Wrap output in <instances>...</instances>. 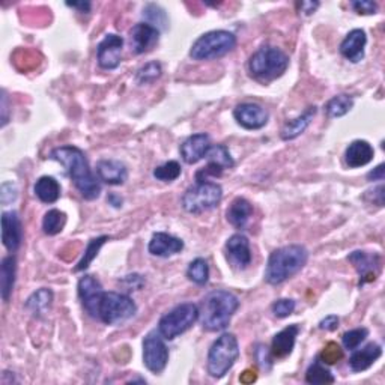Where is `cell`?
Returning <instances> with one entry per match:
<instances>
[{
    "label": "cell",
    "mask_w": 385,
    "mask_h": 385,
    "mask_svg": "<svg viewBox=\"0 0 385 385\" xmlns=\"http://www.w3.org/2000/svg\"><path fill=\"white\" fill-rule=\"evenodd\" d=\"M143 363L149 372L161 373L169 363V349L160 331H151L143 341Z\"/></svg>",
    "instance_id": "obj_10"
},
{
    "label": "cell",
    "mask_w": 385,
    "mask_h": 385,
    "mask_svg": "<svg viewBox=\"0 0 385 385\" xmlns=\"http://www.w3.org/2000/svg\"><path fill=\"white\" fill-rule=\"evenodd\" d=\"M66 6H70V8H74L77 9L78 13H82V14H87L90 13V8H92V4L90 2H68Z\"/></svg>",
    "instance_id": "obj_51"
},
{
    "label": "cell",
    "mask_w": 385,
    "mask_h": 385,
    "mask_svg": "<svg viewBox=\"0 0 385 385\" xmlns=\"http://www.w3.org/2000/svg\"><path fill=\"white\" fill-rule=\"evenodd\" d=\"M314 115H316V107L312 106V107H309L307 110H305L302 113V115H300L298 118L286 122L285 126H283V128H281L280 138L283 140H286V142L300 138V135L309 128V126L312 123Z\"/></svg>",
    "instance_id": "obj_27"
},
{
    "label": "cell",
    "mask_w": 385,
    "mask_h": 385,
    "mask_svg": "<svg viewBox=\"0 0 385 385\" xmlns=\"http://www.w3.org/2000/svg\"><path fill=\"white\" fill-rule=\"evenodd\" d=\"M236 37L229 30H211L203 33L191 45L190 58L192 61H214L232 51Z\"/></svg>",
    "instance_id": "obj_5"
},
{
    "label": "cell",
    "mask_w": 385,
    "mask_h": 385,
    "mask_svg": "<svg viewBox=\"0 0 385 385\" xmlns=\"http://www.w3.org/2000/svg\"><path fill=\"white\" fill-rule=\"evenodd\" d=\"M50 158L65 167L68 176L71 178L75 188L86 200H95L99 197L101 185L94 172L90 171L87 158L82 149L71 145L61 146L51 151Z\"/></svg>",
    "instance_id": "obj_1"
},
{
    "label": "cell",
    "mask_w": 385,
    "mask_h": 385,
    "mask_svg": "<svg viewBox=\"0 0 385 385\" xmlns=\"http://www.w3.org/2000/svg\"><path fill=\"white\" fill-rule=\"evenodd\" d=\"M348 260L354 265L360 276V288L365 286L366 283L375 281L381 274L382 257L378 253L355 250L348 256Z\"/></svg>",
    "instance_id": "obj_11"
},
{
    "label": "cell",
    "mask_w": 385,
    "mask_h": 385,
    "mask_svg": "<svg viewBox=\"0 0 385 385\" xmlns=\"http://www.w3.org/2000/svg\"><path fill=\"white\" fill-rule=\"evenodd\" d=\"M143 17H145V20H146V23H148V25L154 26L158 30L166 29L167 25H169V18H167L166 11L157 4H148L145 6L143 8Z\"/></svg>",
    "instance_id": "obj_36"
},
{
    "label": "cell",
    "mask_w": 385,
    "mask_h": 385,
    "mask_svg": "<svg viewBox=\"0 0 385 385\" xmlns=\"http://www.w3.org/2000/svg\"><path fill=\"white\" fill-rule=\"evenodd\" d=\"M211 138L207 133L192 134L181 145V157L187 164H196L207 157L211 148Z\"/></svg>",
    "instance_id": "obj_17"
},
{
    "label": "cell",
    "mask_w": 385,
    "mask_h": 385,
    "mask_svg": "<svg viewBox=\"0 0 385 385\" xmlns=\"http://www.w3.org/2000/svg\"><path fill=\"white\" fill-rule=\"evenodd\" d=\"M367 44V35L363 29L350 30L341 44V53L345 59L353 63H358L365 59V49Z\"/></svg>",
    "instance_id": "obj_20"
},
{
    "label": "cell",
    "mask_w": 385,
    "mask_h": 385,
    "mask_svg": "<svg viewBox=\"0 0 385 385\" xmlns=\"http://www.w3.org/2000/svg\"><path fill=\"white\" fill-rule=\"evenodd\" d=\"M0 107H2V127H5L8 121H9V109H8V95L6 90H2V103H0Z\"/></svg>",
    "instance_id": "obj_49"
},
{
    "label": "cell",
    "mask_w": 385,
    "mask_h": 385,
    "mask_svg": "<svg viewBox=\"0 0 385 385\" xmlns=\"http://www.w3.org/2000/svg\"><path fill=\"white\" fill-rule=\"evenodd\" d=\"M2 241L9 253H16L23 241V226L16 211L2 214Z\"/></svg>",
    "instance_id": "obj_18"
},
{
    "label": "cell",
    "mask_w": 385,
    "mask_h": 385,
    "mask_svg": "<svg viewBox=\"0 0 385 385\" xmlns=\"http://www.w3.org/2000/svg\"><path fill=\"white\" fill-rule=\"evenodd\" d=\"M382 355V348L378 343H369L363 349H358L349 358V366L353 372H365L377 363Z\"/></svg>",
    "instance_id": "obj_25"
},
{
    "label": "cell",
    "mask_w": 385,
    "mask_h": 385,
    "mask_svg": "<svg viewBox=\"0 0 385 385\" xmlns=\"http://www.w3.org/2000/svg\"><path fill=\"white\" fill-rule=\"evenodd\" d=\"M65 224H66V214L59 209H50L44 215L42 231L45 235L54 236L63 231Z\"/></svg>",
    "instance_id": "obj_33"
},
{
    "label": "cell",
    "mask_w": 385,
    "mask_h": 385,
    "mask_svg": "<svg viewBox=\"0 0 385 385\" xmlns=\"http://www.w3.org/2000/svg\"><path fill=\"white\" fill-rule=\"evenodd\" d=\"M238 357H240V345H238V338L235 337V334H221L211 345L208 353L207 369L209 377L215 379L223 378L233 367Z\"/></svg>",
    "instance_id": "obj_6"
},
{
    "label": "cell",
    "mask_w": 385,
    "mask_h": 385,
    "mask_svg": "<svg viewBox=\"0 0 385 385\" xmlns=\"http://www.w3.org/2000/svg\"><path fill=\"white\" fill-rule=\"evenodd\" d=\"M0 199H2L4 205H8V203L14 202L17 199V188L11 183H5L2 185V192H0Z\"/></svg>",
    "instance_id": "obj_45"
},
{
    "label": "cell",
    "mask_w": 385,
    "mask_h": 385,
    "mask_svg": "<svg viewBox=\"0 0 385 385\" xmlns=\"http://www.w3.org/2000/svg\"><path fill=\"white\" fill-rule=\"evenodd\" d=\"M257 379V370L256 369H247L241 373L240 381L243 384H253Z\"/></svg>",
    "instance_id": "obj_50"
},
{
    "label": "cell",
    "mask_w": 385,
    "mask_h": 385,
    "mask_svg": "<svg viewBox=\"0 0 385 385\" xmlns=\"http://www.w3.org/2000/svg\"><path fill=\"white\" fill-rule=\"evenodd\" d=\"M16 274H17V260L11 255L4 257L2 267H0V293L5 302L9 301L13 295L14 285H16Z\"/></svg>",
    "instance_id": "obj_28"
},
{
    "label": "cell",
    "mask_w": 385,
    "mask_h": 385,
    "mask_svg": "<svg viewBox=\"0 0 385 385\" xmlns=\"http://www.w3.org/2000/svg\"><path fill=\"white\" fill-rule=\"evenodd\" d=\"M187 277L199 286H205L209 280V267L205 259L197 257L192 260L187 269Z\"/></svg>",
    "instance_id": "obj_34"
},
{
    "label": "cell",
    "mask_w": 385,
    "mask_h": 385,
    "mask_svg": "<svg viewBox=\"0 0 385 385\" xmlns=\"http://www.w3.org/2000/svg\"><path fill=\"white\" fill-rule=\"evenodd\" d=\"M233 118L245 130H260L268 123L269 113L260 104L243 103L235 107Z\"/></svg>",
    "instance_id": "obj_15"
},
{
    "label": "cell",
    "mask_w": 385,
    "mask_h": 385,
    "mask_svg": "<svg viewBox=\"0 0 385 385\" xmlns=\"http://www.w3.org/2000/svg\"><path fill=\"white\" fill-rule=\"evenodd\" d=\"M369 336L367 328H355V330H350L342 336V342L345 349L348 350H355L361 343H363Z\"/></svg>",
    "instance_id": "obj_39"
},
{
    "label": "cell",
    "mask_w": 385,
    "mask_h": 385,
    "mask_svg": "<svg viewBox=\"0 0 385 385\" xmlns=\"http://www.w3.org/2000/svg\"><path fill=\"white\" fill-rule=\"evenodd\" d=\"M223 188L212 181H197L183 196V208L190 214H202L220 205Z\"/></svg>",
    "instance_id": "obj_7"
},
{
    "label": "cell",
    "mask_w": 385,
    "mask_h": 385,
    "mask_svg": "<svg viewBox=\"0 0 385 385\" xmlns=\"http://www.w3.org/2000/svg\"><path fill=\"white\" fill-rule=\"evenodd\" d=\"M289 58L274 45H262L248 61V71L256 82L268 85L286 73Z\"/></svg>",
    "instance_id": "obj_4"
},
{
    "label": "cell",
    "mask_w": 385,
    "mask_h": 385,
    "mask_svg": "<svg viewBox=\"0 0 385 385\" xmlns=\"http://www.w3.org/2000/svg\"><path fill=\"white\" fill-rule=\"evenodd\" d=\"M253 215V205L244 197H236L226 212V219L235 229H244Z\"/></svg>",
    "instance_id": "obj_26"
},
{
    "label": "cell",
    "mask_w": 385,
    "mask_h": 385,
    "mask_svg": "<svg viewBox=\"0 0 385 385\" xmlns=\"http://www.w3.org/2000/svg\"><path fill=\"white\" fill-rule=\"evenodd\" d=\"M33 190L37 197L44 203H54L61 197V184L53 176H41Z\"/></svg>",
    "instance_id": "obj_29"
},
{
    "label": "cell",
    "mask_w": 385,
    "mask_h": 385,
    "mask_svg": "<svg viewBox=\"0 0 385 385\" xmlns=\"http://www.w3.org/2000/svg\"><path fill=\"white\" fill-rule=\"evenodd\" d=\"M295 307H297V302L293 300L281 298V300H277V301L273 302V305H271V310H273L276 318L285 319V318H288V316H291L293 313Z\"/></svg>",
    "instance_id": "obj_41"
},
{
    "label": "cell",
    "mask_w": 385,
    "mask_h": 385,
    "mask_svg": "<svg viewBox=\"0 0 385 385\" xmlns=\"http://www.w3.org/2000/svg\"><path fill=\"white\" fill-rule=\"evenodd\" d=\"M373 157H375V149H373V146L369 142L354 140L346 148L345 163L350 169H358L367 166L373 160Z\"/></svg>",
    "instance_id": "obj_24"
},
{
    "label": "cell",
    "mask_w": 385,
    "mask_h": 385,
    "mask_svg": "<svg viewBox=\"0 0 385 385\" xmlns=\"http://www.w3.org/2000/svg\"><path fill=\"white\" fill-rule=\"evenodd\" d=\"M138 313V305L131 297L119 292H104L99 302L98 319L107 325H121Z\"/></svg>",
    "instance_id": "obj_9"
},
{
    "label": "cell",
    "mask_w": 385,
    "mask_h": 385,
    "mask_svg": "<svg viewBox=\"0 0 385 385\" xmlns=\"http://www.w3.org/2000/svg\"><path fill=\"white\" fill-rule=\"evenodd\" d=\"M238 307H240V300L235 293L224 289L212 291L199 305V321L209 333L223 331L231 324Z\"/></svg>",
    "instance_id": "obj_2"
},
{
    "label": "cell",
    "mask_w": 385,
    "mask_h": 385,
    "mask_svg": "<svg viewBox=\"0 0 385 385\" xmlns=\"http://www.w3.org/2000/svg\"><path fill=\"white\" fill-rule=\"evenodd\" d=\"M163 73V68L158 62H149L145 66H142L140 70L135 74V80H138L139 85H148L155 82L157 78H160Z\"/></svg>",
    "instance_id": "obj_38"
},
{
    "label": "cell",
    "mask_w": 385,
    "mask_h": 385,
    "mask_svg": "<svg viewBox=\"0 0 385 385\" xmlns=\"http://www.w3.org/2000/svg\"><path fill=\"white\" fill-rule=\"evenodd\" d=\"M109 241V236L107 235H103V236H98V238H94V240H90L86 250H85V255L83 257L80 259V262L77 264L75 267V271L78 273V271H85L86 268H89V265L94 262V259L98 256L101 247H103L106 243Z\"/></svg>",
    "instance_id": "obj_35"
},
{
    "label": "cell",
    "mask_w": 385,
    "mask_h": 385,
    "mask_svg": "<svg viewBox=\"0 0 385 385\" xmlns=\"http://www.w3.org/2000/svg\"><path fill=\"white\" fill-rule=\"evenodd\" d=\"M309 259V252L305 247L291 244L280 247L269 255L265 269V280L269 285H281L291 277L298 274L305 267Z\"/></svg>",
    "instance_id": "obj_3"
},
{
    "label": "cell",
    "mask_w": 385,
    "mask_h": 385,
    "mask_svg": "<svg viewBox=\"0 0 385 385\" xmlns=\"http://www.w3.org/2000/svg\"><path fill=\"white\" fill-rule=\"evenodd\" d=\"M197 319L199 307L196 304H179L160 319V322H158V331L164 337V341H173V338L190 330L197 322Z\"/></svg>",
    "instance_id": "obj_8"
},
{
    "label": "cell",
    "mask_w": 385,
    "mask_h": 385,
    "mask_svg": "<svg viewBox=\"0 0 385 385\" xmlns=\"http://www.w3.org/2000/svg\"><path fill=\"white\" fill-rule=\"evenodd\" d=\"M350 6L360 16H373L378 13V5L372 0H358V2H350Z\"/></svg>",
    "instance_id": "obj_42"
},
{
    "label": "cell",
    "mask_w": 385,
    "mask_h": 385,
    "mask_svg": "<svg viewBox=\"0 0 385 385\" xmlns=\"http://www.w3.org/2000/svg\"><path fill=\"white\" fill-rule=\"evenodd\" d=\"M336 378L333 377V373L328 370L319 357L314 360V363L305 372V382L313 384V385H319V384H334Z\"/></svg>",
    "instance_id": "obj_32"
},
{
    "label": "cell",
    "mask_w": 385,
    "mask_h": 385,
    "mask_svg": "<svg viewBox=\"0 0 385 385\" xmlns=\"http://www.w3.org/2000/svg\"><path fill=\"white\" fill-rule=\"evenodd\" d=\"M181 176V164L178 161H167L161 166L155 167L154 178L163 183H172Z\"/></svg>",
    "instance_id": "obj_37"
},
{
    "label": "cell",
    "mask_w": 385,
    "mask_h": 385,
    "mask_svg": "<svg viewBox=\"0 0 385 385\" xmlns=\"http://www.w3.org/2000/svg\"><path fill=\"white\" fill-rule=\"evenodd\" d=\"M107 202L110 203V205H113L115 208H121L122 207V197L115 195V192H110V195L107 196Z\"/></svg>",
    "instance_id": "obj_52"
},
{
    "label": "cell",
    "mask_w": 385,
    "mask_h": 385,
    "mask_svg": "<svg viewBox=\"0 0 385 385\" xmlns=\"http://www.w3.org/2000/svg\"><path fill=\"white\" fill-rule=\"evenodd\" d=\"M226 257L229 264L236 269H245L252 264L250 241L243 233L232 235L226 243Z\"/></svg>",
    "instance_id": "obj_16"
},
{
    "label": "cell",
    "mask_w": 385,
    "mask_h": 385,
    "mask_svg": "<svg viewBox=\"0 0 385 385\" xmlns=\"http://www.w3.org/2000/svg\"><path fill=\"white\" fill-rule=\"evenodd\" d=\"M97 176L109 185H122L128 179V169L119 160H101L97 164Z\"/></svg>",
    "instance_id": "obj_22"
},
{
    "label": "cell",
    "mask_w": 385,
    "mask_h": 385,
    "mask_svg": "<svg viewBox=\"0 0 385 385\" xmlns=\"http://www.w3.org/2000/svg\"><path fill=\"white\" fill-rule=\"evenodd\" d=\"M123 39L116 33H109L97 47L98 65L103 70H116L122 61Z\"/></svg>",
    "instance_id": "obj_13"
},
{
    "label": "cell",
    "mask_w": 385,
    "mask_h": 385,
    "mask_svg": "<svg viewBox=\"0 0 385 385\" xmlns=\"http://www.w3.org/2000/svg\"><path fill=\"white\" fill-rule=\"evenodd\" d=\"M338 322H341V319H338L337 314H328L326 318L319 322V328L324 331H336L338 328Z\"/></svg>",
    "instance_id": "obj_46"
},
{
    "label": "cell",
    "mask_w": 385,
    "mask_h": 385,
    "mask_svg": "<svg viewBox=\"0 0 385 385\" xmlns=\"http://www.w3.org/2000/svg\"><path fill=\"white\" fill-rule=\"evenodd\" d=\"M300 334V326L297 324L286 326L273 337V343H271V355L273 358H286L292 354L293 346H295L297 337Z\"/></svg>",
    "instance_id": "obj_23"
},
{
    "label": "cell",
    "mask_w": 385,
    "mask_h": 385,
    "mask_svg": "<svg viewBox=\"0 0 385 385\" xmlns=\"http://www.w3.org/2000/svg\"><path fill=\"white\" fill-rule=\"evenodd\" d=\"M53 302V292L47 288H41L37 292H33L32 295L26 301V309L33 314V316H42L47 313L51 307Z\"/></svg>",
    "instance_id": "obj_30"
},
{
    "label": "cell",
    "mask_w": 385,
    "mask_h": 385,
    "mask_svg": "<svg viewBox=\"0 0 385 385\" xmlns=\"http://www.w3.org/2000/svg\"><path fill=\"white\" fill-rule=\"evenodd\" d=\"M342 358H343V349L336 342H328L319 355V360L322 361V363L330 365V366L336 365L337 361H341Z\"/></svg>",
    "instance_id": "obj_40"
},
{
    "label": "cell",
    "mask_w": 385,
    "mask_h": 385,
    "mask_svg": "<svg viewBox=\"0 0 385 385\" xmlns=\"http://www.w3.org/2000/svg\"><path fill=\"white\" fill-rule=\"evenodd\" d=\"M384 178H385V164L384 163L367 173L369 181H384Z\"/></svg>",
    "instance_id": "obj_48"
},
{
    "label": "cell",
    "mask_w": 385,
    "mask_h": 385,
    "mask_svg": "<svg viewBox=\"0 0 385 385\" xmlns=\"http://www.w3.org/2000/svg\"><path fill=\"white\" fill-rule=\"evenodd\" d=\"M78 297L82 300V304L85 310L92 316V318L98 319V309L101 298L104 295V289L101 286V283L94 276H85L78 280Z\"/></svg>",
    "instance_id": "obj_14"
},
{
    "label": "cell",
    "mask_w": 385,
    "mask_h": 385,
    "mask_svg": "<svg viewBox=\"0 0 385 385\" xmlns=\"http://www.w3.org/2000/svg\"><path fill=\"white\" fill-rule=\"evenodd\" d=\"M385 188L384 185H378L375 188H372V190H367L365 192V196L363 199L367 202V203H373V205H378V207H384V195H385Z\"/></svg>",
    "instance_id": "obj_44"
},
{
    "label": "cell",
    "mask_w": 385,
    "mask_h": 385,
    "mask_svg": "<svg viewBox=\"0 0 385 385\" xmlns=\"http://www.w3.org/2000/svg\"><path fill=\"white\" fill-rule=\"evenodd\" d=\"M298 13L302 16H312L319 8V2H298Z\"/></svg>",
    "instance_id": "obj_47"
},
{
    "label": "cell",
    "mask_w": 385,
    "mask_h": 385,
    "mask_svg": "<svg viewBox=\"0 0 385 385\" xmlns=\"http://www.w3.org/2000/svg\"><path fill=\"white\" fill-rule=\"evenodd\" d=\"M205 158L208 160V166L197 172V181H209V176H221L226 169H232L235 166L233 158L224 145H212Z\"/></svg>",
    "instance_id": "obj_12"
},
{
    "label": "cell",
    "mask_w": 385,
    "mask_h": 385,
    "mask_svg": "<svg viewBox=\"0 0 385 385\" xmlns=\"http://www.w3.org/2000/svg\"><path fill=\"white\" fill-rule=\"evenodd\" d=\"M255 357L257 360V363L262 366L265 370H269L271 366H273V355H271V350H268L267 346L257 345V348L255 350Z\"/></svg>",
    "instance_id": "obj_43"
},
{
    "label": "cell",
    "mask_w": 385,
    "mask_h": 385,
    "mask_svg": "<svg viewBox=\"0 0 385 385\" xmlns=\"http://www.w3.org/2000/svg\"><path fill=\"white\" fill-rule=\"evenodd\" d=\"M148 250L152 256L169 257L184 250V241L166 232H157L151 238Z\"/></svg>",
    "instance_id": "obj_21"
},
{
    "label": "cell",
    "mask_w": 385,
    "mask_h": 385,
    "mask_svg": "<svg viewBox=\"0 0 385 385\" xmlns=\"http://www.w3.org/2000/svg\"><path fill=\"white\" fill-rule=\"evenodd\" d=\"M131 49L135 54H143L155 47V44L160 39V30L148 23H139L130 32Z\"/></svg>",
    "instance_id": "obj_19"
},
{
    "label": "cell",
    "mask_w": 385,
    "mask_h": 385,
    "mask_svg": "<svg viewBox=\"0 0 385 385\" xmlns=\"http://www.w3.org/2000/svg\"><path fill=\"white\" fill-rule=\"evenodd\" d=\"M354 107V98L346 94H341L333 97L328 103L325 104V113L330 119L334 118H342L353 110Z\"/></svg>",
    "instance_id": "obj_31"
}]
</instances>
